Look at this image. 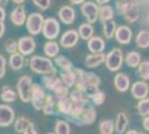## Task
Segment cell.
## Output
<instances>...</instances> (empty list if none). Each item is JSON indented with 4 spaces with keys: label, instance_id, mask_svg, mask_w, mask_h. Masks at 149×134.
<instances>
[{
    "label": "cell",
    "instance_id": "1",
    "mask_svg": "<svg viewBox=\"0 0 149 134\" xmlns=\"http://www.w3.org/2000/svg\"><path fill=\"white\" fill-rule=\"evenodd\" d=\"M74 70L77 76L74 88L82 92L89 98L97 89H99V86L101 84L100 77L96 75L95 73L86 72L81 68H74Z\"/></svg>",
    "mask_w": 149,
    "mask_h": 134
},
{
    "label": "cell",
    "instance_id": "2",
    "mask_svg": "<svg viewBox=\"0 0 149 134\" xmlns=\"http://www.w3.org/2000/svg\"><path fill=\"white\" fill-rule=\"evenodd\" d=\"M29 67L30 69L38 75H56L57 69L54 63L51 62L49 57H42V56H32L29 60Z\"/></svg>",
    "mask_w": 149,
    "mask_h": 134
},
{
    "label": "cell",
    "instance_id": "3",
    "mask_svg": "<svg viewBox=\"0 0 149 134\" xmlns=\"http://www.w3.org/2000/svg\"><path fill=\"white\" fill-rule=\"evenodd\" d=\"M42 83H44L45 87L49 89L50 92H52L56 98H60V97H65L68 96L69 88L63 84L61 78L56 75H45L42 77Z\"/></svg>",
    "mask_w": 149,
    "mask_h": 134
},
{
    "label": "cell",
    "instance_id": "4",
    "mask_svg": "<svg viewBox=\"0 0 149 134\" xmlns=\"http://www.w3.org/2000/svg\"><path fill=\"white\" fill-rule=\"evenodd\" d=\"M32 77L30 75H24L19 78L17 83V93L22 103H29L32 92Z\"/></svg>",
    "mask_w": 149,
    "mask_h": 134
},
{
    "label": "cell",
    "instance_id": "5",
    "mask_svg": "<svg viewBox=\"0 0 149 134\" xmlns=\"http://www.w3.org/2000/svg\"><path fill=\"white\" fill-rule=\"evenodd\" d=\"M125 62L124 53L120 48H112L111 51H109L106 55L105 59V65L107 67V69L110 72H117L121 68V66Z\"/></svg>",
    "mask_w": 149,
    "mask_h": 134
},
{
    "label": "cell",
    "instance_id": "6",
    "mask_svg": "<svg viewBox=\"0 0 149 134\" xmlns=\"http://www.w3.org/2000/svg\"><path fill=\"white\" fill-rule=\"evenodd\" d=\"M45 19L42 15L39 13H33L26 20V27L27 30L29 32L31 36H36L39 35L42 32V26H44Z\"/></svg>",
    "mask_w": 149,
    "mask_h": 134
},
{
    "label": "cell",
    "instance_id": "7",
    "mask_svg": "<svg viewBox=\"0 0 149 134\" xmlns=\"http://www.w3.org/2000/svg\"><path fill=\"white\" fill-rule=\"evenodd\" d=\"M46 98H47V94L45 92L44 87L39 84H33L30 98L32 107L36 111H42V107L46 103Z\"/></svg>",
    "mask_w": 149,
    "mask_h": 134
},
{
    "label": "cell",
    "instance_id": "8",
    "mask_svg": "<svg viewBox=\"0 0 149 134\" xmlns=\"http://www.w3.org/2000/svg\"><path fill=\"white\" fill-rule=\"evenodd\" d=\"M60 32V25L58 20L55 18H47L45 19L42 26V35L48 40H54L59 36Z\"/></svg>",
    "mask_w": 149,
    "mask_h": 134
},
{
    "label": "cell",
    "instance_id": "9",
    "mask_svg": "<svg viewBox=\"0 0 149 134\" xmlns=\"http://www.w3.org/2000/svg\"><path fill=\"white\" fill-rule=\"evenodd\" d=\"M117 8L118 11L121 15H124L125 19L130 21V22H135L139 18V8L137 7L135 4H117Z\"/></svg>",
    "mask_w": 149,
    "mask_h": 134
},
{
    "label": "cell",
    "instance_id": "10",
    "mask_svg": "<svg viewBox=\"0 0 149 134\" xmlns=\"http://www.w3.org/2000/svg\"><path fill=\"white\" fill-rule=\"evenodd\" d=\"M15 122V111L7 104H0V128H8Z\"/></svg>",
    "mask_w": 149,
    "mask_h": 134
},
{
    "label": "cell",
    "instance_id": "11",
    "mask_svg": "<svg viewBox=\"0 0 149 134\" xmlns=\"http://www.w3.org/2000/svg\"><path fill=\"white\" fill-rule=\"evenodd\" d=\"M36 49V41L32 36H22L18 40V51L24 56H29Z\"/></svg>",
    "mask_w": 149,
    "mask_h": 134
},
{
    "label": "cell",
    "instance_id": "12",
    "mask_svg": "<svg viewBox=\"0 0 149 134\" xmlns=\"http://www.w3.org/2000/svg\"><path fill=\"white\" fill-rule=\"evenodd\" d=\"M81 13L87 18L88 22L93 24V22H96L97 19H98L99 8H98V6L95 2L88 1V2H84L82 4V6H81Z\"/></svg>",
    "mask_w": 149,
    "mask_h": 134
},
{
    "label": "cell",
    "instance_id": "13",
    "mask_svg": "<svg viewBox=\"0 0 149 134\" xmlns=\"http://www.w3.org/2000/svg\"><path fill=\"white\" fill-rule=\"evenodd\" d=\"M131 95L136 100H143L145 97H148L149 85L146 81H137L131 85Z\"/></svg>",
    "mask_w": 149,
    "mask_h": 134
},
{
    "label": "cell",
    "instance_id": "14",
    "mask_svg": "<svg viewBox=\"0 0 149 134\" xmlns=\"http://www.w3.org/2000/svg\"><path fill=\"white\" fill-rule=\"evenodd\" d=\"M96 117H97V112L96 109H93V106H89L86 107L85 111L82 112V114L77 119V121L74 122L76 125H79V126H84V125H91L96 121Z\"/></svg>",
    "mask_w": 149,
    "mask_h": 134
},
{
    "label": "cell",
    "instance_id": "15",
    "mask_svg": "<svg viewBox=\"0 0 149 134\" xmlns=\"http://www.w3.org/2000/svg\"><path fill=\"white\" fill-rule=\"evenodd\" d=\"M79 34L74 29H70L62 34L61 38H60V46L62 48H72L74 47L78 40H79Z\"/></svg>",
    "mask_w": 149,
    "mask_h": 134
},
{
    "label": "cell",
    "instance_id": "16",
    "mask_svg": "<svg viewBox=\"0 0 149 134\" xmlns=\"http://www.w3.org/2000/svg\"><path fill=\"white\" fill-rule=\"evenodd\" d=\"M113 85L118 92L125 93L130 88V78L125 73H118L113 77Z\"/></svg>",
    "mask_w": 149,
    "mask_h": 134
},
{
    "label": "cell",
    "instance_id": "17",
    "mask_svg": "<svg viewBox=\"0 0 149 134\" xmlns=\"http://www.w3.org/2000/svg\"><path fill=\"white\" fill-rule=\"evenodd\" d=\"M115 38L121 45H128L132 38V32L128 26H119L116 29Z\"/></svg>",
    "mask_w": 149,
    "mask_h": 134
},
{
    "label": "cell",
    "instance_id": "18",
    "mask_svg": "<svg viewBox=\"0 0 149 134\" xmlns=\"http://www.w3.org/2000/svg\"><path fill=\"white\" fill-rule=\"evenodd\" d=\"M10 19L15 26L25 25L26 20H27V13H26L25 7L22 5H18L10 13Z\"/></svg>",
    "mask_w": 149,
    "mask_h": 134
},
{
    "label": "cell",
    "instance_id": "19",
    "mask_svg": "<svg viewBox=\"0 0 149 134\" xmlns=\"http://www.w3.org/2000/svg\"><path fill=\"white\" fill-rule=\"evenodd\" d=\"M72 106H74V104H72V101L70 100L69 96L57 98L56 107L57 111L59 112V114L63 115V116H68L72 111Z\"/></svg>",
    "mask_w": 149,
    "mask_h": 134
},
{
    "label": "cell",
    "instance_id": "20",
    "mask_svg": "<svg viewBox=\"0 0 149 134\" xmlns=\"http://www.w3.org/2000/svg\"><path fill=\"white\" fill-rule=\"evenodd\" d=\"M105 59H106V55L104 53H91L86 56L85 58V65L87 68H96L100 66L101 64L105 63Z\"/></svg>",
    "mask_w": 149,
    "mask_h": 134
},
{
    "label": "cell",
    "instance_id": "21",
    "mask_svg": "<svg viewBox=\"0 0 149 134\" xmlns=\"http://www.w3.org/2000/svg\"><path fill=\"white\" fill-rule=\"evenodd\" d=\"M59 19L61 22H63L65 25H71L74 24V19H76V13H74V8L70 6H63L60 8L59 13Z\"/></svg>",
    "mask_w": 149,
    "mask_h": 134
},
{
    "label": "cell",
    "instance_id": "22",
    "mask_svg": "<svg viewBox=\"0 0 149 134\" xmlns=\"http://www.w3.org/2000/svg\"><path fill=\"white\" fill-rule=\"evenodd\" d=\"M129 125V119L125 112H119L115 120V131L118 134L126 133Z\"/></svg>",
    "mask_w": 149,
    "mask_h": 134
},
{
    "label": "cell",
    "instance_id": "23",
    "mask_svg": "<svg viewBox=\"0 0 149 134\" xmlns=\"http://www.w3.org/2000/svg\"><path fill=\"white\" fill-rule=\"evenodd\" d=\"M105 40L99 36H93L87 43L88 49L90 51V53H95V54L102 53L105 49Z\"/></svg>",
    "mask_w": 149,
    "mask_h": 134
},
{
    "label": "cell",
    "instance_id": "24",
    "mask_svg": "<svg viewBox=\"0 0 149 134\" xmlns=\"http://www.w3.org/2000/svg\"><path fill=\"white\" fill-rule=\"evenodd\" d=\"M25 65V56L19 51L11 54L9 57V67L13 70H20Z\"/></svg>",
    "mask_w": 149,
    "mask_h": 134
},
{
    "label": "cell",
    "instance_id": "25",
    "mask_svg": "<svg viewBox=\"0 0 149 134\" xmlns=\"http://www.w3.org/2000/svg\"><path fill=\"white\" fill-rule=\"evenodd\" d=\"M59 51H60V46L55 40H48L44 45V51L47 57L49 58L57 57L59 55Z\"/></svg>",
    "mask_w": 149,
    "mask_h": 134
},
{
    "label": "cell",
    "instance_id": "26",
    "mask_svg": "<svg viewBox=\"0 0 149 134\" xmlns=\"http://www.w3.org/2000/svg\"><path fill=\"white\" fill-rule=\"evenodd\" d=\"M60 78L63 82V84L68 87V88H72L74 85H76V82H77V76H76V73H74V69L71 70H62L60 73Z\"/></svg>",
    "mask_w": 149,
    "mask_h": 134
},
{
    "label": "cell",
    "instance_id": "27",
    "mask_svg": "<svg viewBox=\"0 0 149 134\" xmlns=\"http://www.w3.org/2000/svg\"><path fill=\"white\" fill-rule=\"evenodd\" d=\"M56 103L57 98L52 94H47L46 103H45L44 107H42V113L45 115H54L56 112Z\"/></svg>",
    "mask_w": 149,
    "mask_h": 134
},
{
    "label": "cell",
    "instance_id": "28",
    "mask_svg": "<svg viewBox=\"0 0 149 134\" xmlns=\"http://www.w3.org/2000/svg\"><path fill=\"white\" fill-rule=\"evenodd\" d=\"M125 63L128 67L131 68L138 67L141 63V55L138 51H129L125 57Z\"/></svg>",
    "mask_w": 149,
    "mask_h": 134
},
{
    "label": "cell",
    "instance_id": "29",
    "mask_svg": "<svg viewBox=\"0 0 149 134\" xmlns=\"http://www.w3.org/2000/svg\"><path fill=\"white\" fill-rule=\"evenodd\" d=\"M18 93H16L10 86H3V88L0 93V98L5 103H13L17 100Z\"/></svg>",
    "mask_w": 149,
    "mask_h": 134
},
{
    "label": "cell",
    "instance_id": "30",
    "mask_svg": "<svg viewBox=\"0 0 149 134\" xmlns=\"http://www.w3.org/2000/svg\"><path fill=\"white\" fill-rule=\"evenodd\" d=\"M13 123H15V131L19 134H22L28 128V126H30L32 124V122L25 116H19Z\"/></svg>",
    "mask_w": 149,
    "mask_h": 134
},
{
    "label": "cell",
    "instance_id": "31",
    "mask_svg": "<svg viewBox=\"0 0 149 134\" xmlns=\"http://www.w3.org/2000/svg\"><path fill=\"white\" fill-rule=\"evenodd\" d=\"M113 15H115V11H113V8L111 6L102 5L99 8V16H98V18L100 19V21L105 22L107 20L112 19L113 18Z\"/></svg>",
    "mask_w": 149,
    "mask_h": 134
},
{
    "label": "cell",
    "instance_id": "32",
    "mask_svg": "<svg viewBox=\"0 0 149 134\" xmlns=\"http://www.w3.org/2000/svg\"><path fill=\"white\" fill-rule=\"evenodd\" d=\"M78 34H79V37L84 40H89L93 36V28L90 22H86V24H82L78 29Z\"/></svg>",
    "mask_w": 149,
    "mask_h": 134
},
{
    "label": "cell",
    "instance_id": "33",
    "mask_svg": "<svg viewBox=\"0 0 149 134\" xmlns=\"http://www.w3.org/2000/svg\"><path fill=\"white\" fill-rule=\"evenodd\" d=\"M136 45L139 48L146 49L149 47V32L148 30H140L137 34Z\"/></svg>",
    "mask_w": 149,
    "mask_h": 134
},
{
    "label": "cell",
    "instance_id": "34",
    "mask_svg": "<svg viewBox=\"0 0 149 134\" xmlns=\"http://www.w3.org/2000/svg\"><path fill=\"white\" fill-rule=\"evenodd\" d=\"M104 35L107 39H111L115 34H116V29H117V26H116V22L112 19L107 20L104 22Z\"/></svg>",
    "mask_w": 149,
    "mask_h": 134
},
{
    "label": "cell",
    "instance_id": "35",
    "mask_svg": "<svg viewBox=\"0 0 149 134\" xmlns=\"http://www.w3.org/2000/svg\"><path fill=\"white\" fill-rule=\"evenodd\" d=\"M115 132V122L112 120H104L99 124L100 134H113Z\"/></svg>",
    "mask_w": 149,
    "mask_h": 134
},
{
    "label": "cell",
    "instance_id": "36",
    "mask_svg": "<svg viewBox=\"0 0 149 134\" xmlns=\"http://www.w3.org/2000/svg\"><path fill=\"white\" fill-rule=\"evenodd\" d=\"M55 63H56V65L61 70H71V69H74L72 63H71V62H70L67 57L61 56V55H58L57 57H55Z\"/></svg>",
    "mask_w": 149,
    "mask_h": 134
},
{
    "label": "cell",
    "instance_id": "37",
    "mask_svg": "<svg viewBox=\"0 0 149 134\" xmlns=\"http://www.w3.org/2000/svg\"><path fill=\"white\" fill-rule=\"evenodd\" d=\"M56 134H70V125L66 120H57L55 123Z\"/></svg>",
    "mask_w": 149,
    "mask_h": 134
},
{
    "label": "cell",
    "instance_id": "38",
    "mask_svg": "<svg viewBox=\"0 0 149 134\" xmlns=\"http://www.w3.org/2000/svg\"><path fill=\"white\" fill-rule=\"evenodd\" d=\"M137 111L138 114L141 117L149 115V97H145L143 100H139L137 104Z\"/></svg>",
    "mask_w": 149,
    "mask_h": 134
},
{
    "label": "cell",
    "instance_id": "39",
    "mask_svg": "<svg viewBox=\"0 0 149 134\" xmlns=\"http://www.w3.org/2000/svg\"><path fill=\"white\" fill-rule=\"evenodd\" d=\"M105 100H106V94L102 91H100V89H97L93 95L89 97V101H91L93 105H96V106L102 105L104 102H105Z\"/></svg>",
    "mask_w": 149,
    "mask_h": 134
},
{
    "label": "cell",
    "instance_id": "40",
    "mask_svg": "<svg viewBox=\"0 0 149 134\" xmlns=\"http://www.w3.org/2000/svg\"><path fill=\"white\" fill-rule=\"evenodd\" d=\"M138 68V75L143 81H149V60L141 62Z\"/></svg>",
    "mask_w": 149,
    "mask_h": 134
},
{
    "label": "cell",
    "instance_id": "41",
    "mask_svg": "<svg viewBox=\"0 0 149 134\" xmlns=\"http://www.w3.org/2000/svg\"><path fill=\"white\" fill-rule=\"evenodd\" d=\"M6 51L8 54H15L18 51V41L15 40H9L6 44Z\"/></svg>",
    "mask_w": 149,
    "mask_h": 134
},
{
    "label": "cell",
    "instance_id": "42",
    "mask_svg": "<svg viewBox=\"0 0 149 134\" xmlns=\"http://www.w3.org/2000/svg\"><path fill=\"white\" fill-rule=\"evenodd\" d=\"M32 1L38 8L42 10H47L50 7V0H32Z\"/></svg>",
    "mask_w": 149,
    "mask_h": 134
},
{
    "label": "cell",
    "instance_id": "43",
    "mask_svg": "<svg viewBox=\"0 0 149 134\" xmlns=\"http://www.w3.org/2000/svg\"><path fill=\"white\" fill-rule=\"evenodd\" d=\"M6 58L3 57V55L0 54V79L3 78V76L6 75Z\"/></svg>",
    "mask_w": 149,
    "mask_h": 134
},
{
    "label": "cell",
    "instance_id": "44",
    "mask_svg": "<svg viewBox=\"0 0 149 134\" xmlns=\"http://www.w3.org/2000/svg\"><path fill=\"white\" fill-rule=\"evenodd\" d=\"M22 134H38L37 131H36V128H35V125H33V123L31 124L30 126H28V128H27V130H26V131Z\"/></svg>",
    "mask_w": 149,
    "mask_h": 134
},
{
    "label": "cell",
    "instance_id": "45",
    "mask_svg": "<svg viewBox=\"0 0 149 134\" xmlns=\"http://www.w3.org/2000/svg\"><path fill=\"white\" fill-rule=\"evenodd\" d=\"M143 128L146 130V131H148L149 132V115L147 116H145L143 120Z\"/></svg>",
    "mask_w": 149,
    "mask_h": 134
},
{
    "label": "cell",
    "instance_id": "46",
    "mask_svg": "<svg viewBox=\"0 0 149 134\" xmlns=\"http://www.w3.org/2000/svg\"><path fill=\"white\" fill-rule=\"evenodd\" d=\"M6 19V11L2 7H0V21H3Z\"/></svg>",
    "mask_w": 149,
    "mask_h": 134
},
{
    "label": "cell",
    "instance_id": "47",
    "mask_svg": "<svg viewBox=\"0 0 149 134\" xmlns=\"http://www.w3.org/2000/svg\"><path fill=\"white\" fill-rule=\"evenodd\" d=\"M3 34H5V24L3 21H0V38L3 36Z\"/></svg>",
    "mask_w": 149,
    "mask_h": 134
},
{
    "label": "cell",
    "instance_id": "48",
    "mask_svg": "<svg viewBox=\"0 0 149 134\" xmlns=\"http://www.w3.org/2000/svg\"><path fill=\"white\" fill-rule=\"evenodd\" d=\"M125 134H145L143 132H138V131H135V130H129V131H126Z\"/></svg>",
    "mask_w": 149,
    "mask_h": 134
},
{
    "label": "cell",
    "instance_id": "49",
    "mask_svg": "<svg viewBox=\"0 0 149 134\" xmlns=\"http://www.w3.org/2000/svg\"><path fill=\"white\" fill-rule=\"evenodd\" d=\"M70 2L72 5H80V4H84L85 0H70Z\"/></svg>",
    "mask_w": 149,
    "mask_h": 134
},
{
    "label": "cell",
    "instance_id": "50",
    "mask_svg": "<svg viewBox=\"0 0 149 134\" xmlns=\"http://www.w3.org/2000/svg\"><path fill=\"white\" fill-rule=\"evenodd\" d=\"M96 1H97L98 5H105V4H107V2H109L110 0H96Z\"/></svg>",
    "mask_w": 149,
    "mask_h": 134
},
{
    "label": "cell",
    "instance_id": "51",
    "mask_svg": "<svg viewBox=\"0 0 149 134\" xmlns=\"http://www.w3.org/2000/svg\"><path fill=\"white\" fill-rule=\"evenodd\" d=\"M13 1L15 2V4H17V5H21V4H22L25 0H13Z\"/></svg>",
    "mask_w": 149,
    "mask_h": 134
},
{
    "label": "cell",
    "instance_id": "52",
    "mask_svg": "<svg viewBox=\"0 0 149 134\" xmlns=\"http://www.w3.org/2000/svg\"><path fill=\"white\" fill-rule=\"evenodd\" d=\"M8 1H9V0H0V5H5Z\"/></svg>",
    "mask_w": 149,
    "mask_h": 134
},
{
    "label": "cell",
    "instance_id": "53",
    "mask_svg": "<svg viewBox=\"0 0 149 134\" xmlns=\"http://www.w3.org/2000/svg\"><path fill=\"white\" fill-rule=\"evenodd\" d=\"M46 134H56V133H55V132H54V133H52V132H49V133H46Z\"/></svg>",
    "mask_w": 149,
    "mask_h": 134
}]
</instances>
